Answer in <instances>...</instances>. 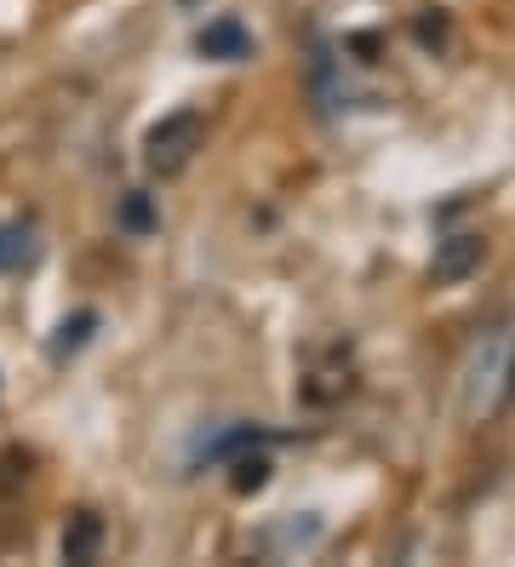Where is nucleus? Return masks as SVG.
<instances>
[{
  "mask_svg": "<svg viewBox=\"0 0 515 567\" xmlns=\"http://www.w3.org/2000/svg\"><path fill=\"white\" fill-rule=\"evenodd\" d=\"M206 150V115L200 110H172L166 121L150 126V138H144V166H150V178H178L189 173V161Z\"/></svg>",
  "mask_w": 515,
  "mask_h": 567,
  "instance_id": "f257e3e1",
  "label": "nucleus"
},
{
  "mask_svg": "<svg viewBox=\"0 0 515 567\" xmlns=\"http://www.w3.org/2000/svg\"><path fill=\"white\" fill-rule=\"evenodd\" d=\"M481 252H487V241H481V236H446V241L435 247V264H430L435 287L464 281V276L475 270V264H481Z\"/></svg>",
  "mask_w": 515,
  "mask_h": 567,
  "instance_id": "f03ea898",
  "label": "nucleus"
},
{
  "mask_svg": "<svg viewBox=\"0 0 515 567\" xmlns=\"http://www.w3.org/2000/svg\"><path fill=\"white\" fill-rule=\"evenodd\" d=\"M195 52L213 58V63H235V58L253 52V35H247V29H240L235 18H218V23H206L200 35H195Z\"/></svg>",
  "mask_w": 515,
  "mask_h": 567,
  "instance_id": "7ed1b4c3",
  "label": "nucleus"
},
{
  "mask_svg": "<svg viewBox=\"0 0 515 567\" xmlns=\"http://www.w3.org/2000/svg\"><path fill=\"white\" fill-rule=\"evenodd\" d=\"M97 545H103V522L92 516V511H75L69 516V527H63V561H97Z\"/></svg>",
  "mask_w": 515,
  "mask_h": 567,
  "instance_id": "20e7f679",
  "label": "nucleus"
},
{
  "mask_svg": "<svg viewBox=\"0 0 515 567\" xmlns=\"http://www.w3.org/2000/svg\"><path fill=\"white\" fill-rule=\"evenodd\" d=\"M235 493H258L264 482H269V458L264 453H253V458H235Z\"/></svg>",
  "mask_w": 515,
  "mask_h": 567,
  "instance_id": "39448f33",
  "label": "nucleus"
},
{
  "mask_svg": "<svg viewBox=\"0 0 515 567\" xmlns=\"http://www.w3.org/2000/svg\"><path fill=\"white\" fill-rule=\"evenodd\" d=\"M121 224H126V229H155V207H150V195H126Z\"/></svg>",
  "mask_w": 515,
  "mask_h": 567,
  "instance_id": "423d86ee",
  "label": "nucleus"
}]
</instances>
